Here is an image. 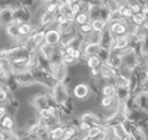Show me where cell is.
Segmentation results:
<instances>
[{
  "label": "cell",
  "instance_id": "cell-17",
  "mask_svg": "<svg viewBox=\"0 0 148 140\" xmlns=\"http://www.w3.org/2000/svg\"><path fill=\"white\" fill-rule=\"evenodd\" d=\"M100 105L106 111H115L117 107V99L115 96H101Z\"/></svg>",
  "mask_w": 148,
  "mask_h": 140
},
{
  "label": "cell",
  "instance_id": "cell-8",
  "mask_svg": "<svg viewBox=\"0 0 148 140\" xmlns=\"http://www.w3.org/2000/svg\"><path fill=\"white\" fill-rule=\"evenodd\" d=\"M62 42V34L56 28L52 27L47 29L45 35V42L50 46H59Z\"/></svg>",
  "mask_w": 148,
  "mask_h": 140
},
{
  "label": "cell",
  "instance_id": "cell-10",
  "mask_svg": "<svg viewBox=\"0 0 148 140\" xmlns=\"http://www.w3.org/2000/svg\"><path fill=\"white\" fill-rule=\"evenodd\" d=\"M15 22L14 10L12 6L2 7L0 10V24L3 28Z\"/></svg>",
  "mask_w": 148,
  "mask_h": 140
},
{
  "label": "cell",
  "instance_id": "cell-25",
  "mask_svg": "<svg viewBox=\"0 0 148 140\" xmlns=\"http://www.w3.org/2000/svg\"><path fill=\"white\" fill-rule=\"evenodd\" d=\"M59 6H60V3H56L54 0H49V1L43 3V8L45 11L54 16L59 14Z\"/></svg>",
  "mask_w": 148,
  "mask_h": 140
},
{
  "label": "cell",
  "instance_id": "cell-9",
  "mask_svg": "<svg viewBox=\"0 0 148 140\" xmlns=\"http://www.w3.org/2000/svg\"><path fill=\"white\" fill-rule=\"evenodd\" d=\"M130 42H131V38L129 34L125 36H114L111 50L123 52L130 48Z\"/></svg>",
  "mask_w": 148,
  "mask_h": 140
},
{
  "label": "cell",
  "instance_id": "cell-32",
  "mask_svg": "<svg viewBox=\"0 0 148 140\" xmlns=\"http://www.w3.org/2000/svg\"><path fill=\"white\" fill-rule=\"evenodd\" d=\"M91 23H92V26H93V30L95 32H98V33H101L108 26V23H107L102 18H98V19L93 20V21H91Z\"/></svg>",
  "mask_w": 148,
  "mask_h": 140
},
{
  "label": "cell",
  "instance_id": "cell-44",
  "mask_svg": "<svg viewBox=\"0 0 148 140\" xmlns=\"http://www.w3.org/2000/svg\"><path fill=\"white\" fill-rule=\"evenodd\" d=\"M142 49L144 54H147L148 53V31L146 34L145 37L142 40Z\"/></svg>",
  "mask_w": 148,
  "mask_h": 140
},
{
  "label": "cell",
  "instance_id": "cell-19",
  "mask_svg": "<svg viewBox=\"0 0 148 140\" xmlns=\"http://www.w3.org/2000/svg\"><path fill=\"white\" fill-rule=\"evenodd\" d=\"M36 29V25L32 22L22 23L18 26V32L20 38H25L31 36Z\"/></svg>",
  "mask_w": 148,
  "mask_h": 140
},
{
  "label": "cell",
  "instance_id": "cell-13",
  "mask_svg": "<svg viewBox=\"0 0 148 140\" xmlns=\"http://www.w3.org/2000/svg\"><path fill=\"white\" fill-rule=\"evenodd\" d=\"M111 135L114 139L119 140H134V138L131 134H129L125 129L123 124L117 125L110 129Z\"/></svg>",
  "mask_w": 148,
  "mask_h": 140
},
{
  "label": "cell",
  "instance_id": "cell-2",
  "mask_svg": "<svg viewBox=\"0 0 148 140\" xmlns=\"http://www.w3.org/2000/svg\"><path fill=\"white\" fill-rule=\"evenodd\" d=\"M31 71H32V74H33V76L35 78L36 84H39L42 86L43 87L48 88L50 91L52 90V88L57 82L56 77L51 72L42 69L40 67H36L33 68Z\"/></svg>",
  "mask_w": 148,
  "mask_h": 140
},
{
  "label": "cell",
  "instance_id": "cell-3",
  "mask_svg": "<svg viewBox=\"0 0 148 140\" xmlns=\"http://www.w3.org/2000/svg\"><path fill=\"white\" fill-rule=\"evenodd\" d=\"M13 10H14L15 22L16 23L20 24L22 23L32 22L34 14L31 11V8L19 3L13 6Z\"/></svg>",
  "mask_w": 148,
  "mask_h": 140
},
{
  "label": "cell",
  "instance_id": "cell-30",
  "mask_svg": "<svg viewBox=\"0 0 148 140\" xmlns=\"http://www.w3.org/2000/svg\"><path fill=\"white\" fill-rule=\"evenodd\" d=\"M13 97V93L10 91V89L3 84H1L0 87V103L4 104L8 102L10 98Z\"/></svg>",
  "mask_w": 148,
  "mask_h": 140
},
{
  "label": "cell",
  "instance_id": "cell-38",
  "mask_svg": "<svg viewBox=\"0 0 148 140\" xmlns=\"http://www.w3.org/2000/svg\"><path fill=\"white\" fill-rule=\"evenodd\" d=\"M111 16H112V10L106 4L103 3L101 5V18L105 20L107 23H110L111 21Z\"/></svg>",
  "mask_w": 148,
  "mask_h": 140
},
{
  "label": "cell",
  "instance_id": "cell-21",
  "mask_svg": "<svg viewBox=\"0 0 148 140\" xmlns=\"http://www.w3.org/2000/svg\"><path fill=\"white\" fill-rule=\"evenodd\" d=\"M49 139L52 140H64L65 137V127L63 123L58 125L49 130Z\"/></svg>",
  "mask_w": 148,
  "mask_h": 140
},
{
  "label": "cell",
  "instance_id": "cell-14",
  "mask_svg": "<svg viewBox=\"0 0 148 140\" xmlns=\"http://www.w3.org/2000/svg\"><path fill=\"white\" fill-rule=\"evenodd\" d=\"M68 69H69V67L64 62H62V64L58 65L57 67H55L52 69V74H54L57 81L65 82L66 79L69 77Z\"/></svg>",
  "mask_w": 148,
  "mask_h": 140
},
{
  "label": "cell",
  "instance_id": "cell-41",
  "mask_svg": "<svg viewBox=\"0 0 148 140\" xmlns=\"http://www.w3.org/2000/svg\"><path fill=\"white\" fill-rule=\"evenodd\" d=\"M63 62L68 66V67H72L74 65H75L76 63H78L79 61L75 58L73 57L72 55H69V54H64V56H63Z\"/></svg>",
  "mask_w": 148,
  "mask_h": 140
},
{
  "label": "cell",
  "instance_id": "cell-7",
  "mask_svg": "<svg viewBox=\"0 0 148 140\" xmlns=\"http://www.w3.org/2000/svg\"><path fill=\"white\" fill-rule=\"evenodd\" d=\"M92 94L93 93L91 91L89 85L84 82L78 83L75 85V87H73V94L75 98L81 101L88 100L92 95Z\"/></svg>",
  "mask_w": 148,
  "mask_h": 140
},
{
  "label": "cell",
  "instance_id": "cell-46",
  "mask_svg": "<svg viewBox=\"0 0 148 140\" xmlns=\"http://www.w3.org/2000/svg\"><path fill=\"white\" fill-rule=\"evenodd\" d=\"M54 1H56L58 3H64L65 2V0H54Z\"/></svg>",
  "mask_w": 148,
  "mask_h": 140
},
{
  "label": "cell",
  "instance_id": "cell-47",
  "mask_svg": "<svg viewBox=\"0 0 148 140\" xmlns=\"http://www.w3.org/2000/svg\"><path fill=\"white\" fill-rule=\"evenodd\" d=\"M40 2H42V3H44V2H47V1H49V0H39Z\"/></svg>",
  "mask_w": 148,
  "mask_h": 140
},
{
  "label": "cell",
  "instance_id": "cell-1",
  "mask_svg": "<svg viewBox=\"0 0 148 140\" xmlns=\"http://www.w3.org/2000/svg\"><path fill=\"white\" fill-rule=\"evenodd\" d=\"M50 97L54 104L59 109L65 107L66 102L70 98L68 85L65 82L57 81L50 91Z\"/></svg>",
  "mask_w": 148,
  "mask_h": 140
},
{
  "label": "cell",
  "instance_id": "cell-22",
  "mask_svg": "<svg viewBox=\"0 0 148 140\" xmlns=\"http://www.w3.org/2000/svg\"><path fill=\"white\" fill-rule=\"evenodd\" d=\"M115 98L117 99V100L127 102L130 100V98H131L130 87H116Z\"/></svg>",
  "mask_w": 148,
  "mask_h": 140
},
{
  "label": "cell",
  "instance_id": "cell-49",
  "mask_svg": "<svg viewBox=\"0 0 148 140\" xmlns=\"http://www.w3.org/2000/svg\"><path fill=\"white\" fill-rule=\"evenodd\" d=\"M147 3H148V1H147Z\"/></svg>",
  "mask_w": 148,
  "mask_h": 140
},
{
  "label": "cell",
  "instance_id": "cell-48",
  "mask_svg": "<svg viewBox=\"0 0 148 140\" xmlns=\"http://www.w3.org/2000/svg\"><path fill=\"white\" fill-rule=\"evenodd\" d=\"M69 1H70V0H65V2H69Z\"/></svg>",
  "mask_w": 148,
  "mask_h": 140
},
{
  "label": "cell",
  "instance_id": "cell-35",
  "mask_svg": "<svg viewBox=\"0 0 148 140\" xmlns=\"http://www.w3.org/2000/svg\"><path fill=\"white\" fill-rule=\"evenodd\" d=\"M89 21H90V18H89L88 13L86 10H82L80 13H78L75 16V23L77 26L82 25V24H84V23H88Z\"/></svg>",
  "mask_w": 148,
  "mask_h": 140
},
{
  "label": "cell",
  "instance_id": "cell-33",
  "mask_svg": "<svg viewBox=\"0 0 148 140\" xmlns=\"http://www.w3.org/2000/svg\"><path fill=\"white\" fill-rule=\"evenodd\" d=\"M101 33L92 31L91 33L83 36V43H100Z\"/></svg>",
  "mask_w": 148,
  "mask_h": 140
},
{
  "label": "cell",
  "instance_id": "cell-24",
  "mask_svg": "<svg viewBox=\"0 0 148 140\" xmlns=\"http://www.w3.org/2000/svg\"><path fill=\"white\" fill-rule=\"evenodd\" d=\"M105 128H103L101 126L98 125V126H92L89 131L84 134L82 139H87V140H98V138H99V135L101 133V132L104 130Z\"/></svg>",
  "mask_w": 148,
  "mask_h": 140
},
{
  "label": "cell",
  "instance_id": "cell-23",
  "mask_svg": "<svg viewBox=\"0 0 148 140\" xmlns=\"http://www.w3.org/2000/svg\"><path fill=\"white\" fill-rule=\"evenodd\" d=\"M18 26H19L18 23H16V22H13L12 23H10L3 28L6 35L10 39H13L15 42H16L17 40L20 39V36H19V32H18Z\"/></svg>",
  "mask_w": 148,
  "mask_h": 140
},
{
  "label": "cell",
  "instance_id": "cell-26",
  "mask_svg": "<svg viewBox=\"0 0 148 140\" xmlns=\"http://www.w3.org/2000/svg\"><path fill=\"white\" fill-rule=\"evenodd\" d=\"M101 5L89 4L86 11L88 13L90 21H93V20L101 18Z\"/></svg>",
  "mask_w": 148,
  "mask_h": 140
},
{
  "label": "cell",
  "instance_id": "cell-18",
  "mask_svg": "<svg viewBox=\"0 0 148 140\" xmlns=\"http://www.w3.org/2000/svg\"><path fill=\"white\" fill-rule=\"evenodd\" d=\"M80 121H82V122H86L89 125H91L92 126H98V125H101V117H100L98 114H95V113H84L81 115L80 117Z\"/></svg>",
  "mask_w": 148,
  "mask_h": 140
},
{
  "label": "cell",
  "instance_id": "cell-4",
  "mask_svg": "<svg viewBox=\"0 0 148 140\" xmlns=\"http://www.w3.org/2000/svg\"><path fill=\"white\" fill-rule=\"evenodd\" d=\"M130 20H121V21H113L108 23V27L114 36H125L130 33L131 28Z\"/></svg>",
  "mask_w": 148,
  "mask_h": 140
},
{
  "label": "cell",
  "instance_id": "cell-5",
  "mask_svg": "<svg viewBox=\"0 0 148 140\" xmlns=\"http://www.w3.org/2000/svg\"><path fill=\"white\" fill-rule=\"evenodd\" d=\"M14 75H15L16 81H17L20 87H28L36 84L35 78L33 76V74H32V71L30 69H24V70L18 71L15 73Z\"/></svg>",
  "mask_w": 148,
  "mask_h": 140
},
{
  "label": "cell",
  "instance_id": "cell-45",
  "mask_svg": "<svg viewBox=\"0 0 148 140\" xmlns=\"http://www.w3.org/2000/svg\"><path fill=\"white\" fill-rule=\"evenodd\" d=\"M6 114H8L7 107L4 104H1V106H0V119L4 117Z\"/></svg>",
  "mask_w": 148,
  "mask_h": 140
},
{
  "label": "cell",
  "instance_id": "cell-37",
  "mask_svg": "<svg viewBox=\"0 0 148 140\" xmlns=\"http://www.w3.org/2000/svg\"><path fill=\"white\" fill-rule=\"evenodd\" d=\"M0 139L1 140H13L18 139V137L16 135V132L14 131H10V130H3L1 129L0 132Z\"/></svg>",
  "mask_w": 148,
  "mask_h": 140
},
{
  "label": "cell",
  "instance_id": "cell-31",
  "mask_svg": "<svg viewBox=\"0 0 148 140\" xmlns=\"http://www.w3.org/2000/svg\"><path fill=\"white\" fill-rule=\"evenodd\" d=\"M102 63H103V61L100 59V57L97 55L88 56V57H87V60H86V65L89 69L100 68Z\"/></svg>",
  "mask_w": 148,
  "mask_h": 140
},
{
  "label": "cell",
  "instance_id": "cell-43",
  "mask_svg": "<svg viewBox=\"0 0 148 140\" xmlns=\"http://www.w3.org/2000/svg\"><path fill=\"white\" fill-rule=\"evenodd\" d=\"M140 94L148 96V74L142 80L140 85Z\"/></svg>",
  "mask_w": 148,
  "mask_h": 140
},
{
  "label": "cell",
  "instance_id": "cell-12",
  "mask_svg": "<svg viewBox=\"0 0 148 140\" xmlns=\"http://www.w3.org/2000/svg\"><path fill=\"white\" fill-rule=\"evenodd\" d=\"M101 68V78L104 81V82H113L114 78L117 73V70L114 68L108 62H103Z\"/></svg>",
  "mask_w": 148,
  "mask_h": 140
},
{
  "label": "cell",
  "instance_id": "cell-40",
  "mask_svg": "<svg viewBox=\"0 0 148 140\" xmlns=\"http://www.w3.org/2000/svg\"><path fill=\"white\" fill-rule=\"evenodd\" d=\"M110 54H111V49L110 48L101 47L97 55L100 57V59L103 62H108V61L109 59V56H110Z\"/></svg>",
  "mask_w": 148,
  "mask_h": 140
},
{
  "label": "cell",
  "instance_id": "cell-29",
  "mask_svg": "<svg viewBox=\"0 0 148 140\" xmlns=\"http://www.w3.org/2000/svg\"><path fill=\"white\" fill-rule=\"evenodd\" d=\"M116 87L113 82H106L101 87V96H115Z\"/></svg>",
  "mask_w": 148,
  "mask_h": 140
},
{
  "label": "cell",
  "instance_id": "cell-34",
  "mask_svg": "<svg viewBox=\"0 0 148 140\" xmlns=\"http://www.w3.org/2000/svg\"><path fill=\"white\" fill-rule=\"evenodd\" d=\"M130 22L132 24H134V25H144L147 22V16L142 11L134 13Z\"/></svg>",
  "mask_w": 148,
  "mask_h": 140
},
{
  "label": "cell",
  "instance_id": "cell-27",
  "mask_svg": "<svg viewBox=\"0 0 148 140\" xmlns=\"http://www.w3.org/2000/svg\"><path fill=\"white\" fill-rule=\"evenodd\" d=\"M13 118L14 117H12L11 115H10L8 113L4 117H3L2 119H0L1 129L13 131V129H14V120H13Z\"/></svg>",
  "mask_w": 148,
  "mask_h": 140
},
{
  "label": "cell",
  "instance_id": "cell-11",
  "mask_svg": "<svg viewBox=\"0 0 148 140\" xmlns=\"http://www.w3.org/2000/svg\"><path fill=\"white\" fill-rule=\"evenodd\" d=\"M47 29L38 25L36 26V29L31 36H29L33 44L38 49V48L45 42V35H46Z\"/></svg>",
  "mask_w": 148,
  "mask_h": 140
},
{
  "label": "cell",
  "instance_id": "cell-6",
  "mask_svg": "<svg viewBox=\"0 0 148 140\" xmlns=\"http://www.w3.org/2000/svg\"><path fill=\"white\" fill-rule=\"evenodd\" d=\"M29 104L37 112L45 108H48L51 104L49 102V97L46 94H37L30 97L29 100Z\"/></svg>",
  "mask_w": 148,
  "mask_h": 140
},
{
  "label": "cell",
  "instance_id": "cell-28",
  "mask_svg": "<svg viewBox=\"0 0 148 140\" xmlns=\"http://www.w3.org/2000/svg\"><path fill=\"white\" fill-rule=\"evenodd\" d=\"M118 10H119L121 15L125 19H127V20H131V18L133 17V16L134 15V13L131 6L128 3H124L120 4Z\"/></svg>",
  "mask_w": 148,
  "mask_h": 140
},
{
  "label": "cell",
  "instance_id": "cell-42",
  "mask_svg": "<svg viewBox=\"0 0 148 140\" xmlns=\"http://www.w3.org/2000/svg\"><path fill=\"white\" fill-rule=\"evenodd\" d=\"M70 20L66 16H64L63 14H57L55 17V26L56 25H62V24H64L68 22H69Z\"/></svg>",
  "mask_w": 148,
  "mask_h": 140
},
{
  "label": "cell",
  "instance_id": "cell-20",
  "mask_svg": "<svg viewBox=\"0 0 148 140\" xmlns=\"http://www.w3.org/2000/svg\"><path fill=\"white\" fill-rule=\"evenodd\" d=\"M101 46L100 43H83L81 49L86 57L98 55Z\"/></svg>",
  "mask_w": 148,
  "mask_h": 140
},
{
  "label": "cell",
  "instance_id": "cell-15",
  "mask_svg": "<svg viewBox=\"0 0 148 140\" xmlns=\"http://www.w3.org/2000/svg\"><path fill=\"white\" fill-rule=\"evenodd\" d=\"M114 39V36L112 33V31L110 30L109 27L108 26L101 33V41H100V44L101 47L103 48H112V44Z\"/></svg>",
  "mask_w": 148,
  "mask_h": 140
},
{
  "label": "cell",
  "instance_id": "cell-16",
  "mask_svg": "<svg viewBox=\"0 0 148 140\" xmlns=\"http://www.w3.org/2000/svg\"><path fill=\"white\" fill-rule=\"evenodd\" d=\"M108 63L109 65H111L114 68H115L116 70H118L124 64L122 54L120 51L111 50V54H110L109 59L108 61Z\"/></svg>",
  "mask_w": 148,
  "mask_h": 140
},
{
  "label": "cell",
  "instance_id": "cell-36",
  "mask_svg": "<svg viewBox=\"0 0 148 140\" xmlns=\"http://www.w3.org/2000/svg\"><path fill=\"white\" fill-rule=\"evenodd\" d=\"M132 136L134 138V140H145L147 139V134L145 132V129L137 126L136 128L132 132Z\"/></svg>",
  "mask_w": 148,
  "mask_h": 140
},
{
  "label": "cell",
  "instance_id": "cell-39",
  "mask_svg": "<svg viewBox=\"0 0 148 140\" xmlns=\"http://www.w3.org/2000/svg\"><path fill=\"white\" fill-rule=\"evenodd\" d=\"M77 30L79 33H81L82 36H85V35H88L89 33H91L93 31V26H92V23L91 21L82 24V25H80V26H77Z\"/></svg>",
  "mask_w": 148,
  "mask_h": 140
}]
</instances>
